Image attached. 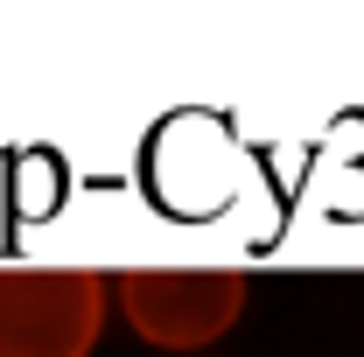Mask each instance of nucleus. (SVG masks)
<instances>
[{"mask_svg": "<svg viewBox=\"0 0 364 357\" xmlns=\"http://www.w3.org/2000/svg\"><path fill=\"white\" fill-rule=\"evenodd\" d=\"M112 280L91 267H0V357H91Z\"/></svg>", "mask_w": 364, "mask_h": 357, "instance_id": "1", "label": "nucleus"}, {"mask_svg": "<svg viewBox=\"0 0 364 357\" xmlns=\"http://www.w3.org/2000/svg\"><path fill=\"white\" fill-rule=\"evenodd\" d=\"M252 280L238 267H127L112 273V302L154 351H203L245 315Z\"/></svg>", "mask_w": 364, "mask_h": 357, "instance_id": "2", "label": "nucleus"}]
</instances>
